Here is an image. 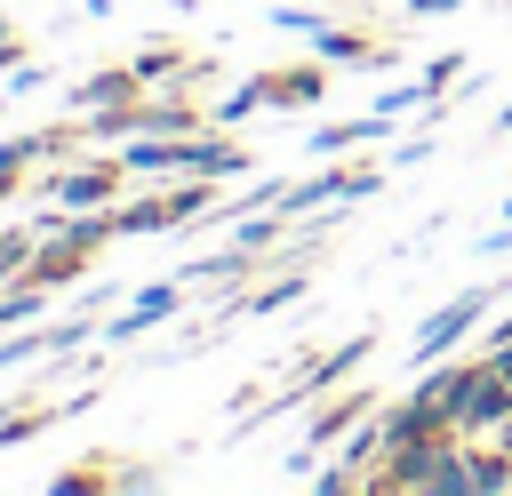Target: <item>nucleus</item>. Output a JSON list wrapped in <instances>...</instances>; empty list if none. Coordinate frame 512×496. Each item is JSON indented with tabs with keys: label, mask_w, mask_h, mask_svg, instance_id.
Returning <instances> with one entry per match:
<instances>
[{
	"label": "nucleus",
	"mask_w": 512,
	"mask_h": 496,
	"mask_svg": "<svg viewBox=\"0 0 512 496\" xmlns=\"http://www.w3.org/2000/svg\"><path fill=\"white\" fill-rule=\"evenodd\" d=\"M488 304H496L488 288H464L448 312H432V320H424V336H416V360H440V352H448V344H456V336H464V328H472Z\"/></svg>",
	"instance_id": "nucleus-1"
},
{
	"label": "nucleus",
	"mask_w": 512,
	"mask_h": 496,
	"mask_svg": "<svg viewBox=\"0 0 512 496\" xmlns=\"http://www.w3.org/2000/svg\"><path fill=\"white\" fill-rule=\"evenodd\" d=\"M392 480H400V488H464L472 472H464L448 448H408V456L392 464Z\"/></svg>",
	"instance_id": "nucleus-2"
},
{
	"label": "nucleus",
	"mask_w": 512,
	"mask_h": 496,
	"mask_svg": "<svg viewBox=\"0 0 512 496\" xmlns=\"http://www.w3.org/2000/svg\"><path fill=\"white\" fill-rule=\"evenodd\" d=\"M504 408H512V376H504V368H496V376H472V384H464V400H456V416H464V424H496Z\"/></svg>",
	"instance_id": "nucleus-3"
},
{
	"label": "nucleus",
	"mask_w": 512,
	"mask_h": 496,
	"mask_svg": "<svg viewBox=\"0 0 512 496\" xmlns=\"http://www.w3.org/2000/svg\"><path fill=\"white\" fill-rule=\"evenodd\" d=\"M104 184H112L104 168H80V176H64V184H56V200H64V208H88V200H104Z\"/></svg>",
	"instance_id": "nucleus-4"
},
{
	"label": "nucleus",
	"mask_w": 512,
	"mask_h": 496,
	"mask_svg": "<svg viewBox=\"0 0 512 496\" xmlns=\"http://www.w3.org/2000/svg\"><path fill=\"white\" fill-rule=\"evenodd\" d=\"M128 80H144V72H128V64H120V72H96V80H88V104H104V96H120Z\"/></svg>",
	"instance_id": "nucleus-5"
},
{
	"label": "nucleus",
	"mask_w": 512,
	"mask_h": 496,
	"mask_svg": "<svg viewBox=\"0 0 512 496\" xmlns=\"http://www.w3.org/2000/svg\"><path fill=\"white\" fill-rule=\"evenodd\" d=\"M440 8H464V0H416V16H440Z\"/></svg>",
	"instance_id": "nucleus-6"
},
{
	"label": "nucleus",
	"mask_w": 512,
	"mask_h": 496,
	"mask_svg": "<svg viewBox=\"0 0 512 496\" xmlns=\"http://www.w3.org/2000/svg\"><path fill=\"white\" fill-rule=\"evenodd\" d=\"M496 368H504V376H512V344H504V352H496Z\"/></svg>",
	"instance_id": "nucleus-7"
},
{
	"label": "nucleus",
	"mask_w": 512,
	"mask_h": 496,
	"mask_svg": "<svg viewBox=\"0 0 512 496\" xmlns=\"http://www.w3.org/2000/svg\"><path fill=\"white\" fill-rule=\"evenodd\" d=\"M504 208H512V200H504Z\"/></svg>",
	"instance_id": "nucleus-8"
}]
</instances>
